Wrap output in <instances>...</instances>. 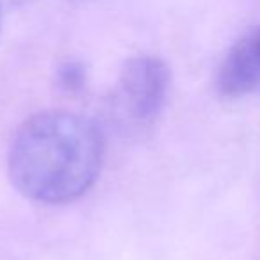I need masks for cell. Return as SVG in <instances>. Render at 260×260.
<instances>
[{
    "label": "cell",
    "instance_id": "1",
    "mask_svg": "<svg viewBox=\"0 0 260 260\" xmlns=\"http://www.w3.org/2000/svg\"><path fill=\"white\" fill-rule=\"evenodd\" d=\"M105 155L102 130L86 116L47 111L29 118L9 146L11 182L25 198L61 205L96 182Z\"/></svg>",
    "mask_w": 260,
    "mask_h": 260
},
{
    "label": "cell",
    "instance_id": "2",
    "mask_svg": "<svg viewBox=\"0 0 260 260\" xmlns=\"http://www.w3.org/2000/svg\"><path fill=\"white\" fill-rule=\"evenodd\" d=\"M171 84L170 68L152 55H139L125 62L112 93V107L132 125H146L162 111Z\"/></svg>",
    "mask_w": 260,
    "mask_h": 260
},
{
    "label": "cell",
    "instance_id": "4",
    "mask_svg": "<svg viewBox=\"0 0 260 260\" xmlns=\"http://www.w3.org/2000/svg\"><path fill=\"white\" fill-rule=\"evenodd\" d=\"M0 25H2V6H0Z\"/></svg>",
    "mask_w": 260,
    "mask_h": 260
},
{
    "label": "cell",
    "instance_id": "3",
    "mask_svg": "<svg viewBox=\"0 0 260 260\" xmlns=\"http://www.w3.org/2000/svg\"><path fill=\"white\" fill-rule=\"evenodd\" d=\"M224 98H242L260 87V27L246 30L230 47L216 75Z\"/></svg>",
    "mask_w": 260,
    "mask_h": 260
}]
</instances>
